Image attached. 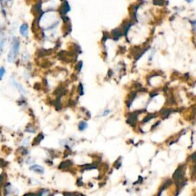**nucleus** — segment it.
<instances>
[{"mask_svg": "<svg viewBox=\"0 0 196 196\" xmlns=\"http://www.w3.org/2000/svg\"><path fill=\"white\" fill-rule=\"evenodd\" d=\"M42 1H43V2H45V1H46V0H42Z\"/></svg>", "mask_w": 196, "mask_h": 196, "instance_id": "dca6fc26", "label": "nucleus"}, {"mask_svg": "<svg viewBox=\"0 0 196 196\" xmlns=\"http://www.w3.org/2000/svg\"><path fill=\"white\" fill-rule=\"evenodd\" d=\"M81 66H82V62H80L79 63V64H78V69L80 71V69H81Z\"/></svg>", "mask_w": 196, "mask_h": 196, "instance_id": "ddd939ff", "label": "nucleus"}, {"mask_svg": "<svg viewBox=\"0 0 196 196\" xmlns=\"http://www.w3.org/2000/svg\"><path fill=\"white\" fill-rule=\"evenodd\" d=\"M192 159L193 161L196 163V153H193L192 156Z\"/></svg>", "mask_w": 196, "mask_h": 196, "instance_id": "f8f14e48", "label": "nucleus"}, {"mask_svg": "<svg viewBox=\"0 0 196 196\" xmlns=\"http://www.w3.org/2000/svg\"><path fill=\"white\" fill-rule=\"evenodd\" d=\"M5 41H6L5 37L4 36L0 37V56H1V54H2V51H3V48H4V45H5Z\"/></svg>", "mask_w": 196, "mask_h": 196, "instance_id": "39448f33", "label": "nucleus"}, {"mask_svg": "<svg viewBox=\"0 0 196 196\" xmlns=\"http://www.w3.org/2000/svg\"><path fill=\"white\" fill-rule=\"evenodd\" d=\"M12 0H0V5L2 7L6 5V4H8L9 2H10Z\"/></svg>", "mask_w": 196, "mask_h": 196, "instance_id": "9d476101", "label": "nucleus"}, {"mask_svg": "<svg viewBox=\"0 0 196 196\" xmlns=\"http://www.w3.org/2000/svg\"><path fill=\"white\" fill-rule=\"evenodd\" d=\"M5 68H4L3 67H1V68H0V80L2 79V78H3L4 75H5Z\"/></svg>", "mask_w": 196, "mask_h": 196, "instance_id": "1a4fd4ad", "label": "nucleus"}, {"mask_svg": "<svg viewBox=\"0 0 196 196\" xmlns=\"http://www.w3.org/2000/svg\"><path fill=\"white\" fill-rule=\"evenodd\" d=\"M2 179H3V178H2V175H0V182H2Z\"/></svg>", "mask_w": 196, "mask_h": 196, "instance_id": "2eb2a0df", "label": "nucleus"}, {"mask_svg": "<svg viewBox=\"0 0 196 196\" xmlns=\"http://www.w3.org/2000/svg\"><path fill=\"white\" fill-rule=\"evenodd\" d=\"M19 47H20V41L18 38L14 37L12 38V46L9 51V55H8V61L10 63H13L16 61V58L18 57L19 51Z\"/></svg>", "mask_w": 196, "mask_h": 196, "instance_id": "f257e3e1", "label": "nucleus"}, {"mask_svg": "<svg viewBox=\"0 0 196 196\" xmlns=\"http://www.w3.org/2000/svg\"><path fill=\"white\" fill-rule=\"evenodd\" d=\"M71 164V161H66V162H62L61 164V165H60V168H67V167L69 166Z\"/></svg>", "mask_w": 196, "mask_h": 196, "instance_id": "423d86ee", "label": "nucleus"}, {"mask_svg": "<svg viewBox=\"0 0 196 196\" xmlns=\"http://www.w3.org/2000/svg\"><path fill=\"white\" fill-rule=\"evenodd\" d=\"M182 175V168L180 167V168H178L177 170L175 172V173H174L173 175V178L174 179H175V180H179V179H181Z\"/></svg>", "mask_w": 196, "mask_h": 196, "instance_id": "20e7f679", "label": "nucleus"}, {"mask_svg": "<svg viewBox=\"0 0 196 196\" xmlns=\"http://www.w3.org/2000/svg\"><path fill=\"white\" fill-rule=\"evenodd\" d=\"M80 94H83V87H82L81 84H80Z\"/></svg>", "mask_w": 196, "mask_h": 196, "instance_id": "4468645a", "label": "nucleus"}, {"mask_svg": "<svg viewBox=\"0 0 196 196\" xmlns=\"http://www.w3.org/2000/svg\"><path fill=\"white\" fill-rule=\"evenodd\" d=\"M153 116H152V115H151V116H148L147 118L145 119V120H143V123H144V122H147V121H149V120H151V119L153 118Z\"/></svg>", "mask_w": 196, "mask_h": 196, "instance_id": "9b49d317", "label": "nucleus"}, {"mask_svg": "<svg viewBox=\"0 0 196 196\" xmlns=\"http://www.w3.org/2000/svg\"><path fill=\"white\" fill-rule=\"evenodd\" d=\"M19 32L23 37H27L28 35V26L26 23L22 25L19 28Z\"/></svg>", "mask_w": 196, "mask_h": 196, "instance_id": "f03ea898", "label": "nucleus"}, {"mask_svg": "<svg viewBox=\"0 0 196 196\" xmlns=\"http://www.w3.org/2000/svg\"><path fill=\"white\" fill-rule=\"evenodd\" d=\"M43 138H44V136H43V134H39V135L38 136V137H37L36 139H35V143H37V144H38V143H39V142H41V141L42 140V139H43Z\"/></svg>", "mask_w": 196, "mask_h": 196, "instance_id": "0eeeda50", "label": "nucleus"}, {"mask_svg": "<svg viewBox=\"0 0 196 196\" xmlns=\"http://www.w3.org/2000/svg\"><path fill=\"white\" fill-rule=\"evenodd\" d=\"M87 127V123H84V122H81V123H80V124H79V130H83L84 129H86V127Z\"/></svg>", "mask_w": 196, "mask_h": 196, "instance_id": "6e6552de", "label": "nucleus"}, {"mask_svg": "<svg viewBox=\"0 0 196 196\" xmlns=\"http://www.w3.org/2000/svg\"><path fill=\"white\" fill-rule=\"evenodd\" d=\"M29 169L31 171H34V172H38V173L42 174L44 172L43 167H42L41 165H31V166L29 168Z\"/></svg>", "mask_w": 196, "mask_h": 196, "instance_id": "7ed1b4c3", "label": "nucleus"}]
</instances>
